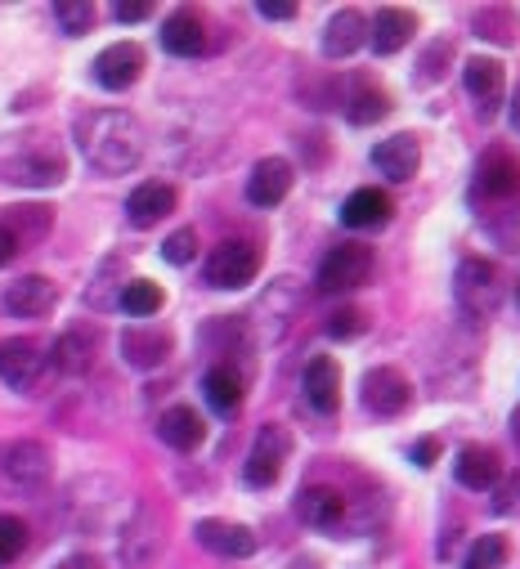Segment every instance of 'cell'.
<instances>
[{"instance_id":"cell-33","label":"cell","mask_w":520,"mask_h":569,"mask_svg":"<svg viewBox=\"0 0 520 569\" xmlns=\"http://www.w3.org/2000/svg\"><path fill=\"white\" fill-rule=\"evenodd\" d=\"M54 19L68 37H86L94 28V6H86V0H59L54 6Z\"/></svg>"},{"instance_id":"cell-36","label":"cell","mask_w":520,"mask_h":569,"mask_svg":"<svg viewBox=\"0 0 520 569\" xmlns=\"http://www.w3.org/2000/svg\"><path fill=\"white\" fill-rule=\"evenodd\" d=\"M363 328H368L363 310H337V315L328 319V337H337V341H350V337H359Z\"/></svg>"},{"instance_id":"cell-14","label":"cell","mask_w":520,"mask_h":569,"mask_svg":"<svg viewBox=\"0 0 520 569\" xmlns=\"http://www.w3.org/2000/svg\"><path fill=\"white\" fill-rule=\"evenodd\" d=\"M144 72V50L136 41H117L94 59V81L103 90H130Z\"/></svg>"},{"instance_id":"cell-29","label":"cell","mask_w":520,"mask_h":569,"mask_svg":"<svg viewBox=\"0 0 520 569\" xmlns=\"http://www.w3.org/2000/svg\"><path fill=\"white\" fill-rule=\"evenodd\" d=\"M162 288L158 282H149V278H136V282H126V292H121V310L130 315V319H153L158 310H162Z\"/></svg>"},{"instance_id":"cell-4","label":"cell","mask_w":520,"mask_h":569,"mask_svg":"<svg viewBox=\"0 0 520 569\" xmlns=\"http://www.w3.org/2000/svg\"><path fill=\"white\" fill-rule=\"evenodd\" d=\"M453 297H458V306H462L467 315L489 319V315L498 310V301H502V278H498V269H493L489 260L471 256V260H462L458 273H453Z\"/></svg>"},{"instance_id":"cell-9","label":"cell","mask_w":520,"mask_h":569,"mask_svg":"<svg viewBox=\"0 0 520 569\" xmlns=\"http://www.w3.org/2000/svg\"><path fill=\"white\" fill-rule=\"evenodd\" d=\"M46 372V350L32 341V337H10L0 341V381H6L10 390H32Z\"/></svg>"},{"instance_id":"cell-2","label":"cell","mask_w":520,"mask_h":569,"mask_svg":"<svg viewBox=\"0 0 520 569\" xmlns=\"http://www.w3.org/2000/svg\"><path fill=\"white\" fill-rule=\"evenodd\" d=\"M68 176V158L50 134H6L0 139V180L23 189H54Z\"/></svg>"},{"instance_id":"cell-3","label":"cell","mask_w":520,"mask_h":569,"mask_svg":"<svg viewBox=\"0 0 520 569\" xmlns=\"http://www.w3.org/2000/svg\"><path fill=\"white\" fill-rule=\"evenodd\" d=\"M54 476V458L46 445L37 440H10L0 445V489H14V493H37L46 489Z\"/></svg>"},{"instance_id":"cell-11","label":"cell","mask_w":520,"mask_h":569,"mask_svg":"<svg viewBox=\"0 0 520 569\" xmlns=\"http://www.w3.org/2000/svg\"><path fill=\"white\" fill-rule=\"evenodd\" d=\"M476 193L489 202H507L520 193V158L511 149H489L476 167Z\"/></svg>"},{"instance_id":"cell-21","label":"cell","mask_w":520,"mask_h":569,"mask_svg":"<svg viewBox=\"0 0 520 569\" xmlns=\"http://www.w3.org/2000/svg\"><path fill=\"white\" fill-rule=\"evenodd\" d=\"M390 211H396V202H390V193L381 189H354L346 202H341V224L346 229H381L390 220Z\"/></svg>"},{"instance_id":"cell-24","label":"cell","mask_w":520,"mask_h":569,"mask_svg":"<svg viewBox=\"0 0 520 569\" xmlns=\"http://www.w3.org/2000/svg\"><path fill=\"white\" fill-rule=\"evenodd\" d=\"M453 476H458V485H462V489H471V493L493 489V485L502 480V458H498L493 449L467 445V449L458 453V462H453Z\"/></svg>"},{"instance_id":"cell-30","label":"cell","mask_w":520,"mask_h":569,"mask_svg":"<svg viewBox=\"0 0 520 569\" xmlns=\"http://www.w3.org/2000/svg\"><path fill=\"white\" fill-rule=\"evenodd\" d=\"M346 103H350L346 117H350L354 126H372V121H381V117L390 112V94H386L381 86H359Z\"/></svg>"},{"instance_id":"cell-20","label":"cell","mask_w":520,"mask_h":569,"mask_svg":"<svg viewBox=\"0 0 520 569\" xmlns=\"http://www.w3.org/2000/svg\"><path fill=\"white\" fill-rule=\"evenodd\" d=\"M158 436H162V445H171L176 453H193V449L207 440V426H202V417H198L189 403H176V408H167V412L158 417Z\"/></svg>"},{"instance_id":"cell-43","label":"cell","mask_w":520,"mask_h":569,"mask_svg":"<svg viewBox=\"0 0 520 569\" xmlns=\"http://www.w3.org/2000/svg\"><path fill=\"white\" fill-rule=\"evenodd\" d=\"M511 130H520V90H516V99H511Z\"/></svg>"},{"instance_id":"cell-1","label":"cell","mask_w":520,"mask_h":569,"mask_svg":"<svg viewBox=\"0 0 520 569\" xmlns=\"http://www.w3.org/2000/svg\"><path fill=\"white\" fill-rule=\"evenodd\" d=\"M77 149L99 176H126L144 162V126L121 108H94L77 117Z\"/></svg>"},{"instance_id":"cell-13","label":"cell","mask_w":520,"mask_h":569,"mask_svg":"<svg viewBox=\"0 0 520 569\" xmlns=\"http://www.w3.org/2000/svg\"><path fill=\"white\" fill-rule=\"evenodd\" d=\"M292 162L288 158H260L256 167H251V176H247V202L251 207H279L288 193H292Z\"/></svg>"},{"instance_id":"cell-8","label":"cell","mask_w":520,"mask_h":569,"mask_svg":"<svg viewBox=\"0 0 520 569\" xmlns=\"http://www.w3.org/2000/svg\"><path fill=\"white\" fill-rule=\"evenodd\" d=\"M462 86H467V99L476 103V117L480 121H493L498 108H502V99H507V72H502V63L476 54L462 68Z\"/></svg>"},{"instance_id":"cell-27","label":"cell","mask_w":520,"mask_h":569,"mask_svg":"<svg viewBox=\"0 0 520 569\" xmlns=\"http://www.w3.org/2000/svg\"><path fill=\"white\" fill-rule=\"evenodd\" d=\"M121 355L130 368H158L171 355V332L162 328H126L121 332Z\"/></svg>"},{"instance_id":"cell-35","label":"cell","mask_w":520,"mask_h":569,"mask_svg":"<svg viewBox=\"0 0 520 569\" xmlns=\"http://www.w3.org/2000/svg\"><path fill=\"white\" fill-rule=\"evenodd\" d=\"M198 256V233L193 229H176L167 242H162V260L167 264H189Z\"/></svg>"},{"instance_id":"cell-38","label":"cell","mask_w":520,"mask_h":569,"mask_svg":"<svg viewBox=\"0 0 520 569\" xmlns=\"http://www.w3.org/2000/svg\"><path fill=\"white\" fill-rule=\"evenodd\" d=\"M112 14H117V23H144V19L153 14V6H140V0H130V6H117Z\"/></svg>"},{"instance_id":"cell-41","label":"cell","mask_w":520,"mask_h":569,"mask_svg":"<svg viewBox=\"0 0 520 569\" xmlns=\"http://www.w3.org/2000/svg\"><path fill=\"white\" fill-rule=\"evenodd\" d=\"M19 256V238L6 229V224H0V264H10Z\"/></svg>"},{"instance_id":"cell-34","label":"cell","mask_w":520,"mask_h":569,"mask_svg":"<svg viewBox=\"0 0 520 569\" xmlns=\"http://www.w3.org/2000/svg\"><path fill=\"white\" fill-rule=\"evenodd\" d=\"M28 547V525L19 516H0V565L19 560Z\"/></svg>"},{"instance_id":"cell-5","label":"cell","mask_w":520,"mask_h":569,"mask_svg":"<svg viewBox=\"0 0 520 569\" xmlns=\"http://www.w3.org/2000/svg\"><path fill=\"white\" fill-rule=\"evenodd\" d=\"M256 273H260V247L247 242V238L220 242V247L211 251V260H207V282H211V288H220V292L247 288Z\"/></svg>"},{"instance_id":"cell-17","label":"cell","mask_w":520,"mask_h":569,"mask_svg":"<svg viewBox=\"0 0 520 569\" xmlns=\"http://www.w3.org/2000/svg\"><path fill=\"white\" fill-rule=\"evenodd\" d=\"M368 46V19L359 10H337L323 28V54L328 59H350Z\"/></svg>"},{"instance_id":"cell-40","label":"cell","mask_w":520,"mask_h":569,"mask_svg":"<svg viewBox=\"0 0 520 569\" xmlns=\"http://www.w3.org/2000/svg\"><path fill=\"white\" fill-rule=\"evenodd\" d=\"M436 458H440V440H418V445H413V462H418V467H431Z\"/></svg>"},{"instance_id":"cell-37","label":"cell","mask_w":520,"mask_h":569,"mask_svg":"<svg viewBox=\"0 0 520 569\" xmlns=\"http://www.w3.org/2000/svg\"><path fill=\"white\" fill-rule=\"evenodd\" d=\"M493 511H498V516L520 511V476H507V480L493 485Z\"/></svg>"},{"instance_id":"cell-10","label":"cell","mask_w":520,"mask_h":569,"mask_svg":"<svg viewBox=\"0 0 520 569\" xmlns=\"http://www.w3.org/2000/svg\"><path fill=\"white\" fill-rule=\"evenodd\" d=\"M413 403V386L400 368H372L363 372V408L377 417H400Z\"/></svg>"},{"instance_id":"cell-32","label":"cell","mask_w":520,"mask_h":569,"mask_svg":"<svg viewBox=\"0 0 520 569\" xmlns=\"http://www.w3.org/2000/svg\"><path fill=\"white\" fill-rule=\"evenodd\" d=\"M502 565H507V538L502 533H480V542H471L462 569H502Z\"/></svg>"},{"instance_id":"cell-18","label":"cell","mask_w":520,"mask_h":569,"mask_svg":"<svg viewBox=\"0 0 520 569\" xmlns=\"http://www.w3.org/2000/svg\"><path fill=\"white\" fill-rule=\"evenodd\" d=\"M171 211H176V189L162 184V180H149V184H140L136 193L126 198V220L136 229H149V224L167 220Z\"/></svg>"},{"instance_id":"cell-23","label":"cell","mask_w":520,"mask_h":569,"mask_svg":"<svg viewBox=\"0 0 520 569\" xmlns=\"http://www.w3.org/2000/svg\"><path fill=\"white\" fill-rule=\"evenodd\" d=\"M242 390H247V381H242V368L238 363H216L202 377V395H207V403L220 417H233L242 408Z\"/></svg>"},{"instance_id":"cell-44","label":"cell","mask_w":520,"mask_h":569,"mask_svg":"<svg viewBox=\"0 0 520 569\" xmlns=\"http://www.w3.org/2000/svg\"><path fill=\"white\" fill-rule=\"evenodd\" d=\"M511 436H516V440H520V408H516V412H511Z\"/></svg>"},{"instance_id":"cell-28","label":"cell","mask_w":520,"mask_h":569,"mask_svg":"<svg viewBox=\"0 0 520 569\" xmlns=\"http://www.w3.org/2000/svg\"><path fill=\"white\" fill-rule=\"evenodd\" d=\"M94 350H99V337H94L90 328H72V332H63V337L54 341L50 363H54L59 372H68V377H81V372H90Z\"/></svg>"},{"instance_id":"cell-19","label":"cell","mask_w":520,"mask_h":569,"mask_svg":"<svg viewBox=\"0 0 520 569\" xmlns=\"http://www.w3.org/2000/svg\"><path fill=\"white\" fill-rule=\"evenodd\" d=\"M413 28H418V19H413L409 10L386 6V10H377V19L368 23V41H372L377 54H400V50L409 46Z\"/></svg>"},{"instance_id":"cell-15","label":"cell","mask_w":520,"mask_h":569,"mask_svg":"<svg viewBox=\"0 0 520 569\" xmlns=\"http://www.w3.org/2000/svg\"><path fill=\"white\" fill-rule=\"evenodd\" d=\"M0 301H6V310H10L14 319H46V315L59 306V288H54L50 278H41V273H28V278L10 282Z\"/></svg>"},{"instance_id":"cell-26","label":"cell","mask_w":520,"mask_h":569,"mask_svg":"<svg viewBox=\"0 0 520 569\" xmlns=\"http://www.w3.org/2000/svg\"><path fill=\"white\" fill-rule=\"evenodd\" d=\"M162 50H167V54H180V59L202 54V50H207V23H202V14H193V10L171 14V19L162 23Z\"/></svg>"},{"instance_id":"cell-22","label":"cell","mask_w":520,"mask_h":569,"mask_svg":"<svg viewBox=\"0 0 520 569\" xmlns=\"http://www.w3.org/2000/svg\"><path fill=\"white\" fill-rule=\"evenodd\" d=\"M306 399H310L314 412H337V403H341V368H337V359L314 355L306 363Z\"/></svg>"},{"instance_id":"cell-7","label":"cell","mask_w":520,"mask_h":569,"mask_svg":"<svg viewBox=\"0 0 520 569\" xmlns=\"http://www.w3.org/2000/svg\"><path fill=\"white\" fill-rule=\"evenodd\" d=\"M292 453V436L283 431V426H260V436L247 453V467H242V480L251 489H270L279 476H283V462Z\"/></svg>"},{"instance_id":"cell-6","label":"cell","mask_w":520,"mask_h":569,"mask_svg":"<svg viewBox=\"0 0 520 569\" xmlns=\"http://www.w3.org/2000/svg\"><path fill=\"white\" fill-rule=\"evenodd\" d=\"M372 273V247L363 242H337L323 260H319V292H354L359 282Z\"/></svg>"},{"instance_id":"cell-39","label":"cell","mask_w":520,"mask_h":569,"mask_svg":"<svg viewBox=\"0 0 520 569\" xmlns=\"http://www.w3.org/2000/svg\"><path fill=\"white\" fill-rule=\"evenodd\" d=\"M260 19H274V23H288V19H297V6H274V0H260Z\"/></svg>"},{"instance_id":"cell-12","label":"cell","mask_w":520,"mask_h":569,"mask_svg":"<svg viewBox=\"0 0 520 569\" xmlns=\"http://www.w3.org/2000/svg\"><path fill=\"white\" fill-rule=\"evenodd\" d=\"M372 167L390 180V184H409L422 167V144H418V134H390L381 139V144L372 149Z\"/></svg>"},{"instance_id":"cell-16","label":"cell","mask_w":520,"mask_h":569,"mask_svg":"<svg viewBox=\"0 0 520 569\" xmlns=\"http://www.w3.org/2000/svg\"><path fill=\"white\" fill-rule=\"evenodd\" d=\"M198 542L216 556H229V560H247L256 551V533L247 525H233V520H198L193 525Z\"/></svg>"},{"instance_id":"cell-25","label":"cell","mask_w":520,"mask_h":569,"mask_svg":"<svg viewBox=\"0 0 520 569\" xmlns=\"http://www.w3.org/2000/svg\"><path fill=\"white\" fill-rule=\"evenodd\" d=\"M297 516H301L306 525H314V529H337V525L346 520V498H341V489H332V485H310V489H301V498H297Z\"/></svg>"},{"instance_id":"cell-42","label":"cell","mask_w":520,"mask_h":569,"mask_svg":"<svg viewBox=\"0 0 520 569\" xmlns=\"http://www.w3.org/2000/svg\"><path fill=\"white\" fill-rule=\"evenodd\" d=\"M54 569H103V560H99V556H86V551H81V556H68V560H59Z\"/></svg>"},{"instance_id":"cell-31","label":"cell","mask_w":520,"mask_h":569,"mask_svg":"<svg viewBox=\"0 0 520 569\" xmlns=\"http://www.w3.org/2000/svg\"><path fill=\"white\" fill-rule=\"evenodd\" d=\"M471 28H476L480 41H493V46H511V41H516V19H511V10H502V6H484V10L471 19Z\"/></svg>"}]
</instances>
